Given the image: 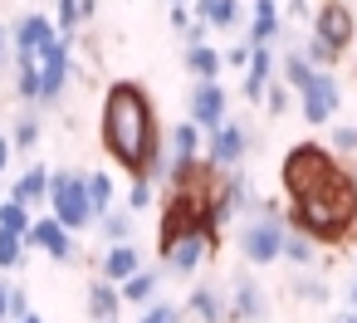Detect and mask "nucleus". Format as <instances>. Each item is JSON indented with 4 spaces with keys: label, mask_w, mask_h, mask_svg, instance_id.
<instances>
[{
    "label": "nucleus",
    "mask_w": 357,
    "mask_h": 323,
    "mask_svg": "<svg viewBox=\"0 0 357 323\" xmlns=\"http://www.w3.org/2000/svg\"><path fill=\"white\" fill-rule=\"evenodd\" d=\"M313 74H318V64H313L303 50H289V54H284V84H289L294 93H303V89L313 84Z\"/></svg>",
    "instance_id": "4be33fe9"
},
{
    "label": "nucleus",
    "mask_w": 357,
    "mask_h": 323,
    "mask_svg": "<svg viewBox=\"0 0 357 323\" xmlns=\"http://www.w3.org/2000/svg\"><path fill=\"white\" fill-rule=\"evenodd\" d=\"M279 6H274V0H255V25H250V40L255 45H269L274 35H279Z\"/></svg>",
    "instance_id": "5701e85b"
},
{
    "label": "nucleus",
    "mask_w": 357,
    "mask_h": 323,
    "mask_svg": "<svg viewBox=\"0 0 357 323\" xmlns=\"http://www.w3.org/2000/svg\"><path fill=\"white\" fill-rule=\"evenodd\" d=\"M303 54H308V59H313V64H318V69H328V64H333V59H337V50H333V45H328V40H318V35H313V40H308V45H303Z\"/></svg>",
    "instance_id": "c9c22d12"
},
{
    "label": "nucleus",
    "mask_w": 357,
    "mask_h": 323,
    "mask_svg": "<svg viewBox=\"0 0 357 323\" xmlns=\"http://www.w3.org/2000/svg\"><path fill=\"white\" fill-rule=\"evenodd\" d=\"M220 59H225V69H250V59H255V40H250V45H230Z\"/></svg>",
    "instance_id": "e433bc0d"
},
{
    "label": "nucleus",
    "mask_w": 357,
    "mask_h": 323,
    "mask_svg": "<svg viewBox=\"0 0 357 323\" xmlns=\"http://www.w3.org/2000/svg\"><path fill=\"white\" fill-rule=\"evenodd\" d=\"M347 303H352V308H357V274H352V279H347Z\"/></svg>",
    "instance_id": "49530a36"
},
{
    "label": "nucleus",
    "mask_w": 357,
    "mask_h": 323,
    "mask_svg": "<svg viewBox=\"0 0 357 323\" xmlns=\"http://www.w3.org/2000/svg\"><path fill=\"white\" fill-rule=\"evenodd\" d=\"M333 162H342L333 147H318V142H298V147H289V157H284V167H279V186H284V196L308 191Z\"/></svg>",
    "instance_id": "39448f33"
},
{
    "label": "nucleus",
    "mask_w": 357,
    "mask_h": 323,
    "mask_svg": "<svg viewBox=\"0 0 357 323\" xmlns=\"http://www.w3.org/2000/svg\"><path fill=\"white\" fill-rule=\"evenodd\" d=\"M328 323H357V308H352V303H347V308H342V313H333V318H328Z\"/></svg>",
    "instance_id": "a18cd8bd"
},
{
    "label": "nucleus",
    "mask_w": 357,
    "mask_h": 323,
    "mask_svg": "<svg viewBox=\"0 0 357 323\" xmlns=\"http://www.w3.org/2000/svg\"><path fill=\"white\" fill-rule=\"evenodd\" d=\"M54 35H59V25H54L50 15H40V10H35V15H20V20H15V30H10L15 59H20V64H35Z\"/></svg>",
    "instance_id": "9d476101"
},
{
    "label": "nucleus",
    "mask_w": 357,
    "mask_h": 323,
    "mask_svg": "<svg viewBox=\"0 0 357 323\" xmlns=\"http://www.w3.org/2000/svg\"><path fill=\"white\" fill-rule=\"evenodd\" d=\"M264 108H269V118H284V113L294 108V89H289V84H269V93H264Z\"/></svg>",
    "instance_id": "2f4dec72"
},
{
    "label": "nucleus",
    "mask_w": 357,
    "mask_h": 323,
    "mask_svg": "<svg viewBox=\"0 0 357 323\" xmlns=\"http://www.w3.org/2000/svg\"><path fill=\"white\" fill-rule=\"evenodd\" d=\"M337 108H342V89H337V79H333L328 69H318V74H313V84L298 93V113H303V123L323 128Z\"/></svg>",
    "instance_id": "6e6552de"
},
{
    "label": "nucleus",
    "mask_w": 357,
    "mask_h": 323,
    "mask_svg": "<svg viewBox=\"0 0 357 323\" xmlns=\"http://www.w3.org/2000/svg\"><path fill=\"white\" fill-rule=\"evenodd\" d=\"M211 250H215V235H211L206 225H191V230H181V235L162 250V260H167L172 274H196V269L211 260Z\"/></svg>",
    "instance_id": "0eeeda50"
},
{
    "label": "nucleus",
    "mask_w": 357,
    "mask_h": 323,
    "mask_svg": "<svg viewBox=\"0 0 357 323\" xmlns=\"http://www.w3.org/2000/svg\"><path fill=\"white\" fill-rule=\"evenodd\" d=\"M225 108H230V98H225V89H220L215 79H201V84L191 89V123H196L201 133H215V128L225 123Z\"/></svg>",
    "instance_id": "4468645a"
},
{
    "label": "nucleus",
    "mask_w": 357,
    "mask_h": 323,
    "mask_svg": "<svg viewBox=\"0 0 357 323\" xmlns=\"http://www.w3.org/2000/svg\"><path fill=\"white\" fill-rule=\"evenodd\" d=\"M186 313H191L196 323H225V318H230V299H225L215 284H196L191 299H186Z\"/></svg>",
    "instance_id": "2eb2a0df"
},
{
    "label": "nucleus",
    "mask_w": 357,
    "mask_h": 323,
    "mask_svg": "<svg viewBox=\"0 0 357 323\" xmlns=\"http://www.w3.org/2000/svg\"><path fill=\"white\" fill-rule=\"evenodd\" d=\"M50 176H54V172L30 167V172L15 181V191H10V196H15V201H25V206H40V201H50Z\"/></svg>",
    "instance_id": "412c9836"
},
{
    "label": "nucleus",
    "mask_w": 357,
    "mask_h": 323,
    "mask_svg": "<svg viewBox=\"0 0 357 323\" xmlns=\"http://www.w3.org/2000/svg\"><path fill=\"white\" fill-rule=\"evenodd\" d=\"M269 84H274V54H269V45H255V59L245 69V98L250 103H264Z\"/></svg>",
    "instance_id": "dca6fc26"
},
{
    "label": "nucleus",
    "mask_w": 357,
    "mask_h": 323,
    "mask_svg": "<svg viewBox=\"0 0 357 323\" xmlns=\"http://www.w3.org/2000/svg\"><path fill=\"white\" fill-rule=\"evenodd\" d=\"M20 323H45V318H40V313H25V318H20Z\"/></svg>",
    "instance_id": "de8ad7c7"
},
{
    "label": "nucleus",
    "mask_w": 357,
    "mask_h": 323,
    "mask_svg": "<svg viewBox=\"0 0 357 323\" xmlns=\"http://www.w3.org/2000/svg\"><path fill=\"white\" fill-rule=\"evenodd\" d=\"M108 323H118V318H108Z\"/></svg>",
    "instance_id": "8fccbe9b"
},
{
    "label": "nucleus",
    "mask_w": 357,
    "mask_h": 323,
    "mask_svg": "<svg viewBox=\"0 0 357 323\" xmlns=\"http://www.w3.org/2000/svg\"><path fill=\"white\" fill-rule=\"evenodd\" d=\"M284 260H294L298 269H303V264H313V240H308L303 230H294V235H284Z\"/></svg>",
    "instance_id": "c756f323"
},
{
    "label": "nucleus",
    "mask_w": 357,
    "mask_h": 323,
    "mask_svg": "<svg viewBox=\"0 0 357 323\" xmlns=\"http://www.w3.org/2000/svg\"><path fill=\"white\" fill-rule=\"evenodd\" d=\"M245 152H250V133H245V123H230V118H225V123L211 133V152H206V162H211L215 172H240Z\"/></svg>",
    "instance_id": "9b49d317"
},
{
    "label": "nucleus",
    "mask_w": 357,
    "mask_h": 323,
    "mask_svg": "<svg viewBox=\"0 0 357 323\" xmlns=\"http://www.w3.org/2000/svg\"><path fill=\"white\" fill-rule=\"evenodd\" d=\"M25 245H30V250H45V255L59 260V264H74V260H79V240H74V230H69L59 216L35 220L30 235H25Z\"/></svg>",
    "instance_id": "1a4fd4ad"
},
{
    "label": "nucleus",
    "mask_w": 357,
    "mask_h": 323,
    "mask_svg": "<svg viewBox=\"0 0 357 323\" xmlns=\"http://www.w3.org/2000/svg\"><path fill=\"white\" fill-rule=\"evenodd\" d=\"M137 323H181V308L176 303H142Z\"/></svg>",
    "instance_id": "f704fd0d"
},
{
    "label": "nucleus",
    "mask_w": 357,
    "mask_h": 323,
    "mask_svg": "<svg viewBox=\"0 0 357 323\" xmlns=\"http://www.w3.org/2000/svg\"><path fill=\"white\" fill-rule=\"evenodd\" d=\"M118 303H123V289H118L113 279H93V284H89V318H93V323L118 318Z\"/></svg>",
    "instance_id": "a211bd4d"
},
{
    "label": "nucleus",
    "mask_w": 357,
    "mask_h": 323,
    "mask_svg": "<svg viewBox=\"0 0 357 323\" xmlns=\"http://www.w3.org/2000/svg\"><path fill=\"white\" fill-rule=\"evenodd\" d=\"M186 69H191L196 79H215V74L225 69V59H220L206 40H191V45H186Z\"/></svg>",
    "instance_id": "aec40b11"
},
{
    "label": "nucleus",
    "mask_w": 357,
    "mask_h": 323,
    "mask_svg": "<svg viewBox=\"0 0 357 323\" xmlns=\"http://www.w3.org/2000/svg\"><path fill=\"white\" fill-rule=\"evenodd\" d=\"M201 152V128L196 123H176V133H172V157L167 162H191Z\"/></svg>",
    "instance_id": "393cba45"
},
{
    "label": "nucleus",
    "mask_w": 357,
    "mask_h": 323,
    "mask_svg": "<svg viewBox=\"0 0 357 323\" xmlns=\"http://www.w3.org/2000/svg\"><path fill=\"white\" fill-rule=\"evenodd\" d=\"M132 216H137V211H103V216H98V225H103V240H108V245H118V240H132Z\"/></svg>",
    "instance_id": "bb28decb"
},
{
    "label": "nucleus",
    "mask_w": 357,
    "mask_h": 323,
    "mask_svg": "<svg viewBox=\"0 0 357 323\" xmlns=\"http://www.w3.org/2000/svg\"><path fill=\"white\" fill-rule=\"evenodd\" d=\"M230 318H240V323H264V318H269L264 284H259L250 269H240L235 284H230Z\"/></svg>",
    "instance_id": "f8f14e48"
},
{
    "label": "nucleus",
    "mask_w": 357,
    "mask_h": 323,
    "mask_svg": "<svg viewBox=\"0 0 357 323\" xmlns=\"http://www.w3.org/2000/svg\"><path fill=\"white\" fill-rule=\"evenodd\" d=\"M10 142H15L20 152H30V147L40 142V118H35V113H25V118H15V133H10Z\"/></svg>",
    "instance_id": "7c9ffc66"
},
{
    "label": "nucleus",
    "mask_w": 357,
    "mask_h": 323,
    "mask_svg": "<svg viewBox=\"0 0 357 323\" xmlns=\"http://www.w3.org/2000/svg\"><path fill=\"white\" fill-rule=\"evenodd\" d=\"M157 196V181L152 176H132V191H128V211H147Z\"/></svg>",
    "instance_id": "473e14b6"
},
{
    "label": "nucleus",
    "mask_w": 357,
    "mask_h": 323,
    "mask_svg": "<svg viewBox=\"0 0 357 323\" xmlns=\"http://www.w3.org/2000/svg\"><path fill=\"white\" fill-rule=\"evenodd\" d=\"M289 201H294V206H289L294 230H303V235L318 240V245H337V240H347L352 225H357V176H352V167H342V162H333L308 191H298V196H289Z\"/></svg>",
    "instance_id": "f03ea898"
},
{
    "label": "nucleus",
    "mask_w": 357,
    "mask_h": 323,
    "mask_svg": "<svg viewBox=\"0 0 357 323\" xmlns=\"http://www.w3.org/2000/svg\"><path fill=\"white\" fill-rule=\"evenodd\" d=\"M294 294H298V299L323 303V299H328V284H318V279H298V284H294Z\"/></svg>",
    "instance_id": "58836bf2"
},
{
    "label": "nucleus",
    "mask_w": 357,
    "mask_h": 323,
    "mask_svg": "<svg viewBox=\"0 0 357 323\" xmlns=\"http://www.w3.org/2000/svg\"><path fill=\"white\" fill-rule=\"evenodd\" d=\"M137 269H142V260H137V250H132L128 240H118V245H108V250H103V279L123 284V279H132Z\"/></svg>",
    "instance_id": "f3484780"
},
{
    "label": "nucleus",
    "mask_w": 357,
    "mask_h": 323,
    "mask_svg": "<svg viewBox=\"0 0 357 323\" xmlns=\"http://www.w3.org/2000/svg\"><path fill=\"white\" fill-rule=\"evenodd\" d=\"M6 318H10V284L0 279V323H6Z\"/></svg>",
    "instance_id": "37998d69"
},
{
    "label": "nucleus",
    "mask_w": 357,
    "mask_h": 323,
    "mask_svg": "<svg viewBox=\"0 0 357 323\" xmlns=\"http://www.w3.org/2000/svg\"><path fill=\"white\" fill-rule=\"evenodd\" d=\"M50 211L79 235L84 225L98 220L93 211V196H89V172H54L50 176Z\"/></svg>",
    "instance_id": "7ed1b4c3"
},
{
    "label": "nucleus",
    "mask_w": 357,
    "mask_h": 323,
    "mask_svg": "<svg viewBox=\"0 0 357 323\" xmlns=\"http://www.w3.org/2000/svg\"><path fill=\"white\" fill-rule=\"evenodd\" d=\"M196 15L211 20V30H235L240 25V0H196Z\"/></svg>",
    "instance_id": "6ab92c4d"
},
{
    "label": "nucleus",
    "mask_w": 357,
    "mask_h": 323,
    "mask_svg": "<svg viewBox=\"0 0 357 323\" xmlns=\"http://www.w3.org/2000/svg\"><path fill=\"white\" fill-rule=\"evenodd\" d=\"M333 152H337V157H352V152H357V128H337V133H333Z\"/></svg>",
    "instance_id": "4c0bfd02"
},
{
    "label": "nucleus",
    "mask_w": 357,
    "mask_h": 323,
    "mask_svg": "<svg viewBox=\"0 0 357 323\" xmlns=\"http://www.w3.org/2000/svg\"><path fill=\"white\" fill-rule=\"evenodd\" d=\"M352 176H357V172H352Z\"/></svg>",
    "instance_id": "3c124183"
},
{
    "label": "nucleus",
    "mask_w": 357,
    "mask_h": 323,
    "mask_svg": "<svg viewBox=\"0 0 357 323\" xmlns=\"http://www.w3.org/2000/svg\"><path fill=\"white\" fill-rule=\"evenodd\" d=\"M98 133H103V152H108L128 176L167 181L162 133H157V108H152V98H147V89H142V84L118 79V84L103 93Z\"/></svg>",
    "instance_id": "f257e3e1"
},
{
    "label": "nucleus",
    "mask_w": 357,
    "mask_h": 323,
    "mask_svg": "<svg viewBox=\"0 0 357 323\" xmlns=\"http://www.w3.org/2000/svg\"><path fill=\"white\" fill-rule=\"evenodd\" d=\"M59 6V35H74L84 25V0H54Z\"/></svg>",
    "instance_id": "72a5a7b5"
},
{
    "label": "nucleus",
    "mask_w": 357,
    "mask_h": 323,
    "mask_svg": "<svg viewBox=\"0 0 357 323\" xmlns=\"http://www.w3.org/2000/svg\"><path fill=\"white\" fill-rule=\"evenodd\" d=\"M89 196H93V211H113V176L108 172H89Z\"/></svg>",
    "instance_id": "c85d7f7f"
},
{
    "label": "nucleus",
    "mask_w": 357,
    "mask_h": 323,
    "mask_svg": "<svg viewBox=\"0 0 357 323\" xmlns=\"http://www.w3.org/2000/svg\"><path fill=\"white\" fill-rule=\"evenodd\" d=\"M0 225H10V230L30 235V225H35V220H30V206L15 201V196H10V201H0Z\"/></svg>",
    "instance_id": "cd10ccee"
},
{
    "label": "nucleus",
    "mask_w": 357,
    "mask_h": 323,
    "mask_svg": "<svg viewBox=\"0 0 357 323\" xmlns=\"http://www.w3.org/2000/svg\"><path fill=\"white\" fill-rule=\"evenodd\" d=\"M10 54H15V45H10V30H0V64H6Z\"/></svg>",
    "instance_id": "c03bdc74"
},
{
    "label": "nucleus",
    "mask_w": 357,
    "mask_h": 323,
    "mask_svg": "<svg viewBox=\"0 0 357 323\" xmlns=\"http://www.w3.org/2000/svg\"><path fill=\"white\" fill-rule=\"evenodd\" d=\"M235 245H240V255H245L250 264H274V260H284V225H279V211H274V206H259V216L240 225Z\"/></svg>",
    "instance_id": "20e7f679"
},
{
    "label": "nucleus",
    "mask_w": 357,
    "mask_h": 323,
    "mask_svg": "<svg viewBox=\"0 0 357 323\" xmlns=\"http://www.w3.org/2000/svg\"><path fill=\"white\" fill-rule=\"evenodd\" d=\"M25 313H30V299H25V289H10V318L20 323Z\"/></svg>",
    "instance_id": "ea45409f"
},
{
    "label": "nucleus",
    "mask_w": 357,
    "mask_h": 323,
    "mask_svg": "<svg viewBox=\"0 0 357 323\" xmlns=\"http://www.w3.org/2000/svg\"><path fill=\"white\" fill-rule=\"evenodd\" d=\"M69 45H74V35H54V40L45 45V54L35 59V69H40V108L59 103V98H64V89H69V74H74Z\"/></svg>",
    "instance_id": "423d86ee"
},
{
    "label": "nucleus",
    "mask_w": 357,
    "mask_h": 323,
    "mask_svg": "<svg viewBox=\"0 0 357 323\" xmlns=\"http://www.w3.org/2000/svg\"><path fill=\"white\" fill-rule=\"evenodd\" d=\"M10 152H15V142L0 133V176H6V167H10Z\"/></svg>",
    "instance_id": "a19ab883"
},
{
    "label": "nucleus",
    "mask_w": 357,
    "mask_h": 323,
    "mask_svg": "<svg viewBox=\"0 0 357 323\" xmlns=\"http://www.w3.org/2000/svg\"><path fill=\"white\" fill-rule=\"evenodd\" d=\"M313 35L318 40H328L337 54L352 45V35H357V20H352V10L342 6V0H323V10L313 15Z\"/></svg>",
    "instance_id": "ddd939ff"
},
{
    "label": "nucleus",
    "mask_w": 357,
    "mask_h": 323,
    "mask_svg": "<svg viewBox=\"0 0 357 323\" xmlns=\"http://www.w3.org/2000/svg\"><path fill=\"white\" fill-rule=\"evenodd\" d=\"M172 25H176V30H191V10H186V6H172Z\"/></svg>",
    "instance_id": "79ce46f5"
},
{
    "label": "nucleus",
    "mask_w": 357,
    "mask_h": 323,
    "mask_svg": "<svg viewBox=\"0 0 357 323\" xmlns=\"http://www.w3.org/2000/svg\"><path fill=\"white\" fill-rule=\"evenodd\" d=\"M25 235L20 230H10V225H0V269H20L25 264Z\"/></svg>",
    "instance_id": "a878e982"
},
{
    "label": "nucleus",
    "mask_w": 357,
    "mask_h": 323,
    "mask_svg": "<svg viewBox=\"0 0 357 323\" xmlns=\"http://www.w3.org/2000/svg\"><path fill=\"white\" fill-rule=\"evenodd\" d=\"M157 284H162V274L142 264V269H137L132 279H123L118 289H123V299H128V303H152V294H157Z\"/></svg>",
    "instance_id": "b1692460"
},
{
    "label": "nucleus",
    "mask_w": 357,
    "mask_h": 323,
    "mask_svg": "<svg viewBox=\"0 0 357 323\" xmlns=\"http://www.w3.org/2000/svg\"><path fill=\"white\" fill-rule=\"evenodd\" d=\"M172 6H181V0H172Z\"/></svg>",
    "instance_id": "09e8293b"
}]
</instances>
